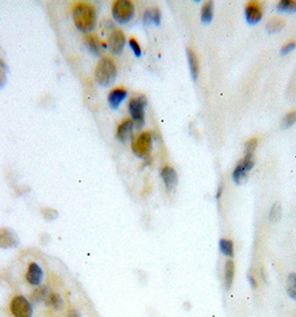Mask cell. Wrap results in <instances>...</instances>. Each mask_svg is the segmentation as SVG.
<instances>
[{
  "label": "cell",
  "instance_id": "cell-7",
  "mask_svg": "<svg viewBox=\"0 0 296 317\" xmlns=\"http://www.w3.org/2000/svg\"><path fill=\"white\" fill-rule=\"evenodd\" d=\"M125 42L126 37L123 31L119 29H115L110 33L108 38V46L114 54L119 55L124 49Z\"/></svg>",
  "mask_w": 296,
  "mask_h": 317
},
{
  "label": "cell",
  "instance_id": "cell-16",
  "mask_svg": "<svg viewBox=\"0 0 296 317\" xmlns=\"http://www.w3.org/2000/svg\"><path fill=\"white\" fill-rule=\"evenodd\" d=\"M160 19H161V15L158 8H152V9H148L144 14V21L145 23H147V25L153 22L158 26L160 23Z\"/></svg>",
  "mask_w": 296,
  "mask_h": 317
},
{
  "label": "cell",
  "instance_id": "cell-31",
  "mask_svg": "<svg viewBox=\"0 0 296 317\" xmlns=\"http://www.w3.org/2000/svg\"><path fill=\"white\" fill-rule=\"evenodd\" d=\"M6 66L1 60H0V86H2L6 82V75H5Z\"/></svg>",
  "mask_w": 296,
  "mask_h": 317
},
{
  "label": "cell",
  "instance_id": "cell-27",
  "mask_svg": "<svg viewBox=\"0 0 296 317\" xmlns=\"http://www.w3.org/2000/svg\"><path fill=\"white\" fill-rule=\"evenodd\" d=\"M296 122V112H291L287 115H285V117L283 118L282 120V128L283 129H287L290 127L293 126Z\"/></svg>",
  "mask_w": 296,
  "mask_h": 317
},
{
  "label": "cell",
  "instance_id": "cell-11",
  "mask_svg": "<svg viewBox=\"0 0 296 317\" xmlns=\"http://www.w3.org/2000/svg\"><path fill=\"white\" fill-rule=\"evenodd\" d=\"M18 245V236L9 228H0V247H16Z\"/></svg>",
  "mask_w": 296,
  "mask_h": 317
},
{
  "label": "cell",
  "instance_id": "cell-20",
  "mask_svg": "<svg viewBox=\"0 0 296 317\" xmlns=\"http://www.w3.org/2000/svg\"><path fill=\"white\" fill-rule=\"evenodd\" d=\"M286 293L292 299L296 300V274L292 273L286 278Z\"/></svg>",
  "mask_w": 296,
  "mask_h": 317
},
{
  "label": "cell",
  "instance_id": "cell-34",
  "mask_svg": "<svg viewBox=\"0 0 296 317\" xmlns=\"http://www.w3.org/2000/svg\"><path fill=\"white\" fill-rule=\"evenodd\" d=\"M222 192H223V187L222 186H219V188L217 190V194H216V199H219L220 195H222Z\"/></svg>",
  "mask_w": 296,
  "mask_h": 317
},
{
  "label": "cell",
  "instance_id": "cell-13",
  "mask_svg": "<svg viewBox=\"0 0 296 317\" xmlns=\"http://www.w3.org/2000/svg\"><path fill=\"white\" fill-rule=\"evenodd\" d=\"M133 128H134V121L127 119L121 122V124L118 126L117 128V139L119 141H127L130 136H132L133 133Z\"/></svg>",
  "mask_w": 296,
  "mask_h": 317
},
{
  "label": "cell",
  "instance_id": "cell-21",
  "mask_svg": "<svg viewBox=\"0 0 296 317\" xmlns=\"http://www.w3.org/2000/svg\"><path fill=\"white\" fill-rule=\"evenodd\" d=\"M213 10H214V6H213L212 1H207L204 3L202 8V22L205 25H208L213 19Z\"/></svg>",
  "mask_w": 296,
  "mask_h": 317
},
{
  "label": "cell",
  "instance_id": "cell-24",
  "mask_svg": "<svg viewBox=\"0 0 296 317\" xmlns=\"http://www.w3.org/2000/svg\"><path fill=\"white\" fill-rule=\"evenodd\" d=\"M281 218H282V206L281 204L275 203L271 207L270 214H268V220H270V223L275 224L281 220Z\"/></svg>",
  "mask_w": 296,
  "mask_h": 317
},
{
  "label": "cell",
  "instance_id": "cell-4",
  "mask_svg": "<svg viewBox=\"0 0 296 317\" xmlns=\"http://www.w3.org/2000/svg\"><path fill=\"white\" fill-rule=\"evenodd\" d=\"M147 104L146 97L140 95V96L133 98L129 101V113L133 118L134 125L137 128H141L145 122V107Z\"/></svg>",
  "mask_w": 296,
  "mask_h": 317
},
{
  "label": "cell",
  "instance_id": "cell-19",
  "mask_svg": "<svg viewBox=\"0 0 296 317\" xmlns=\"http://www.w3.org/2000/svg\"><path fill=\"white\" fill-rule=\"evenodd\" d=\"M47 296H48V289L46 286H39L35 291L31 293L30 299L33 300V303L38 304L40 302H45Z\"/></svg>",
  "mask_w": 296,
  "mask_h": 317
},
{
  "label": "cell",
  "instance_id": "cell-12",
  "mask_svg": "<svg viewBox=\"0 0 296 317\" xmlns=\"http://www.w3.org/2000/svg\"><path fill=\"white\" fill-rule=\"evenodd\" d=\"M126 97H127V90L124 88H116L112 90L108 95V104L110 108L117 109Z\"/></svg>",
  "mask_w": 296,
  "mask_h": 317
},
{
  "label": "cell",
  "instance_id": "cell-17",
  "mask_svg": "<svg viewBox=\"0 0 296 317\" xmlns=\"http://www.w3.org/2000/svg\"><path fill=\"white\" fill-rule=\"evenodd\" d=\"M45 304L48 307L54 308V310H56V311L62 310V307H64V302H62L61 297L58 294H56V293L48 294V296H47V298L45 300Z\"/></svg>",
  "mask_w": 296,
  "mask_h": 317
},
{
  "label": "cell",
  "instance_id": "cell-28",
  "mask_svg": "<svg viewBox=\"0 0 296 317\" xmlns=\"http://www.w3.org/2000/svg\"><path fill=\"white\" fill-rule=\"evenodd\" d=\"M257 139L256 138H252L245 144V155L247 156H254L255 149L257 147Z\"/></svg>",
  "mask_w": 296,
  "mask_h": 317
},
{
  "label": "cell",
  "instance_id": "cell-3",
  "mask_svg": "<svg viewBox=\"0 0 296 317\" xmlns=\"http://www.w3.org/2000/svg\"><path fill=\"white\" fill-rule=\"evenodd\" d=\"M135 8L129 0H117L113 5V16L118 23H127L134 17Z\"/></svg>",
  "mask_w": 296,
  "mask_h": 317
},
{
  "label": "cell",
  "instance_id": "cell-29",
  "mask_svg": "<svg viewBox=\"0 0 296 317\" xmlns=\"http://www.w3.org/2000/svg\"><path fill=\"white\" fill-rule=\"evenodd\" d=\"M129 46H130V48L133 49V53L135 54L136 57H140L141 56V48H140L139 43L137 42L136 39H134V38L130 39Z\"/></svg>",
  "mask_w": 296,
  "mask_h": 317
},
{
  "label": "cell",
  "instance_id": "cell-15",
  "mask_svg": "<svg viewBox=\"0 0 296 317\" xmlns=\"http://www.w3.org/2000/svg\"><path fill=\"white\" fill-rule=\"evenodd\" d=\"M235 276V265L233 260H227L224 267V284L225 288L231 289Z\"/></svg>",
  "mask_w": 296,
  "mask_h": 317
},
{
  "label": "cell",
  "instance_id": "cell-6",
  "mask_svg": "<svg viewBox=\"0 0 296 317\" xmlns=\"http://www.w3.org/2000/svg\"><path fill=\"white\" fill-rule=\"evenodd\" d=\"M152 135L148 132L141 133L135 140L133 141V152L136 154L138 157H146L151 152L152 147Z\"/></svg>",
  "mask_w": 296,
  "mask_h": 317
},
{
  "label": "cell",
  "instance_id": "cell-9",
  "mask_svg": "<svg viewBox=\"0 0 296 317\" xmlns=\"http://www.w3.org/2000/svg\"><path fill=\"white\" fill-rule=\"evenodd\" d=\"M43 278V272L41 267L36 263H30L26 273V279L33 286H39Z\"/></svg>",
  "mask_w": 296,
  "mask_h": 317
},
{
  "label": "cell",
  "instance_id": "cell-10",
  "mask_svg": "<svg viewBox=\"0 0 296 317\" xmlns=\"http://www.w3.org/2000/svg\"><path fill=\"white\" fill-rule=\"evenodd\" d=\"M245 17L246 21L251 25H256L260 21L263 17V10L257 2L252 1L245 8Z\"/></svg>",
  "mask_w": 296,
  "mask_h": 317
},
{
  "label": "cell",
  "instance_id": "cell-26",
  "mask_svg": "<svg viewBox=\"0 0 296 317\" xmlns=\"http://www.w3.org/2000/svg\"><path fill=\"white\" fill-rule=\"evenodd\" d=\"M246 174H247L246 170L244 169L239 164H237V166H236L235 170H234V172H233V179H234V181H235L236 184L239 185L240 183H242V181L245 180Z\"/></svg>",
  "mask_w": 296,
  "mask_h": 317
},
{
  "label": "cell",
  "instance_id": "cell-22",
  "mask_svg": "<svg viewBox=\"0 0 296 317\" xmlns=\"http://www.w3.org/2000/svg\"><path fill=\"white\" fill-rule=\"evenodd\" d=\"M219 248H220V252L223 253V255L227 257L234 256V244H233V241L231 239H227V238L220 239Z\"/></svg>",
  "mask_w": 296,
  "mask_h": 317
},
{
  "label": "cell",
  "instance_id": "cell-18",
  "mask_svg": "<svg viewBox=\"0 0 296 317\" xmlns=\"http://www.w3.org/2000/svg\"><path fill=\"white\" fill-rule=\"evenodd\" d=\"M284 26H285V21H284V19L279 18V17H274L267 22L266 29L268 33L276 34V33H279V31L284 28Z\"/></svg>",
  "mask_w": 296,
  "mask_h": 317
},
{
  "label": "cell",
  "instance_id": "cell-23",
  "mask_svg": "<svg viewBox=\"0 0 296 317\" xmlns=\"http://www.w3.org/2000/svg\"><path fill=\"white\" fill-rule=\"evenodd\" d=\"M86 43L88 49L92 51L95 56H99L100 55V46L99 41H98V38L95 35H89L86 39Z\"/></svg>",
  "mask_w": 296,
  "mask_h": 317
},
{
  "label": "cell",
  "instance_id": "cell-33",
  "mask_svg": "<svg viewBox=\"0 0 296 317\" xmlns=\"http://www.w3.org/2000/svg\"><path fill=\"white\" fill-rule=\"evenodd\" d=\"M68 317H80V315L78 314V312H76V311H70L68 314Z\"/></svg>",
  "mask_w": 296,
  "mask_h": 317
},
{
  "label": "cell",
  "instance_id": "cell-32",
  "mask_svg": "<svg viewBox=\"0 0 296 317\" xmlns=\"http://www.w3.org/2000/svg\"><path fill=\"white\" fill-rule=\"evenodd\" d=\"M248 282H250V285L252 286V288L257 287V283H256V279L253 275L248 274Z\"/></svg>",
  "mask_w": 296,
  "mask_h": 317
},
{
  "label": "cell",
  "instance_id": "cell-2",
  "mask_svg": "<svg viewBox=\"0 0 296 317\" xmlns=\"http://www.w3.org/2000/svg\"><path fill=\"white\" fill-rule=\"evenodd\" d=\"M117 76V67L115 62L108 58H102L97 63L95 70V78L100 86L108 87L115 81Z\"/></svg>",
  "mask_w": 296,
  "mask_h": 317
},
{
  "label": "cell",
  "instance_id": "cell-1",
  "mask_svg": "<svg viewBox=\"0 0 296 317\" xmlns=\"http://www.w3.org/2000/svg\"><path fill=\"white\" fill-rule=\"evenodd\" d=\"M74 21L77 29L81 33H92L96 26V10L89 3H78L73 11Z\"/></svg>",
  "mask_w": 296,
  "mask_h": 317
},
{
  "label": "cell",
  "instance_id": "cell-14",
  "mask_svg": "<svg viewBox=\"0 0 296 317\" xmlns=\"http://www.w3.org/2000/svg\"><path fill=\"white\" fill-rule=\"evenodd\" d=\"M187 59H188V65H189V71H191V75L194 80H196L197 77L199 75V61L198 58H197L196 54L194 50L188 48L187 49Z\"/></svg>",
  "mask_w": 296,
  "mask_h": 317
},
{
  "label": "cell",
  "instance_id": "cell-8",
  "mask_svg": "<svg viewBox=\"0 0 296 317\" xmlns=\"http://www.w3.org/2000/svg\"><path fill=\"white\" fill-rule=\"evenodd\" d=\"M160 176L163 178V181L167 192H173L176 187L177 181H178V176H177L176 170L171 167V166H165V167H163L160 170Z\"/></svg>",
  "mask_w": 296,
  "mask_h": 317
},
{
  "label": "cell",
  "instance_id": "cell-30",
  "mask_svg": "<svg viewBox=\"0 0 296 317\" xmlns=\"http://www.w3.org/2000/svg\"><path fill=\"white\" fill-rule=\"evenodd\" d=\"M295 47H296V41L292 40L290 42H287V43H285V45L283 46V48L281 50V54L283 55V56H285V55L292 53V51H293L295 49Z\"/></svg>",
  "mask_w": 296,
  "mask_h": 317
},
{
  "label": "cell",
  "instance_id": "cell-5",
  "mask_svg": "<svg viewBox=\"0 0 296 317\" xmlns=\"http://www.w3.org/2000/svg\"><path fill=\"white\" fill-rule=\"evenodd\" d=\"M10 310L15 317H31L34 313L33 305L23 296H16L11 300Z\"/></svg>",
  "mask_w": 296,
  "mask_h": 317
},
{
  "label": "cell",
  "instance_id": "cell-25",
  "mask_svg": "<svg viewBox=\"0 0 296 317\" xmlns=\"http://www.w3.org/2000/svg\"><path fill=\"white\" fill-rule=\"evenodd\" d=\"M279 13H296V0H282L277 3Z\"/></svg>",
  "mask_w": 296,
  "mask_h": 317
}]
</instances>
